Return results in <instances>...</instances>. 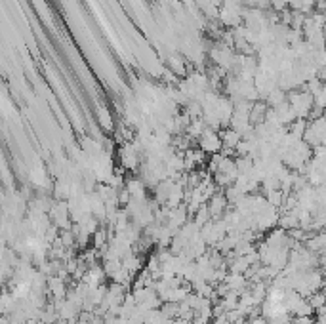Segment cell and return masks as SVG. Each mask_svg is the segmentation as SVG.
I'll return each instance as SVG.
<instances>
[{
    "mask_svg": "<svg viewBox=\"0 0 326 324\" xmlns=\"http://www.w3.org/2000/svg\"><path fill=\"white\" fill-rule=\"evenodd\" d=\"M200 145H202V151L204 152H219L221 151V139H219V135H216L214 132H206L204 135H202V141H200Z\"/></svg>",
    "mask_w": 326,
    "mask_h": 324,
    "instance_id": "7a4b0ae2",
    "label": "cell"
},
{
    "mask_svg": "<svg viewBox=\"0 0 326 324\" xmlns=\"http://www.w3.org/2000/svg\"><path fill=\"white\" fill-rule=\"evenodd\" d=\"M229 206V202H227V198H225V194L219 193V194H212L210 196V202L206 204V208H208V214L210 217H219L223 212H225V208Z\"/></svg>",
    "mask_w": 326,
    "mask_h": 324,
    "instance_id": "6da1fadb",
    "label": "cell"
}]
</instances>
